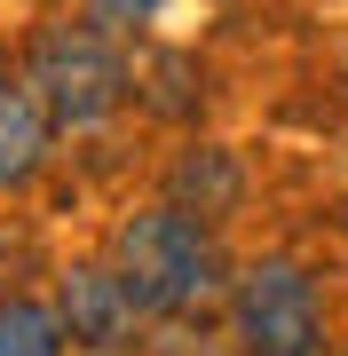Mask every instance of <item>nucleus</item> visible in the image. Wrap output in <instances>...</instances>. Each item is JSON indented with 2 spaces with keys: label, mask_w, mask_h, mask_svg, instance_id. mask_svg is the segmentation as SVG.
<instances>
[{
  "label": "nucleus",
  "mask_w": 348,
  "mask_h": 356,
  "mask_svg": "<svg viewBox=\"0 0 348 356\" xmlns=\"http://www.w3.org/2000/svg\"><path fill=\"white\" fill-rule=\"evenodd\" d=\"M103 254L119 261V277L135 285L142 317L158 332H190V325H222V301H230V245H222L214 222L182 214V206L151 198V206H127L111 222Z\"/></svg>",
  "instance_id": "obj_1"
},
{
  "label": "nucleus",
  "mask_w": 348,
  "mask_h": 356,
  "mask_svg": "<svg viewBox=\"0 0 348 356\" xmlns=\"http://www.w3.org/2000/svg\"><path fill=\"white\" fill-rule=\"evenodd\" d=\"M16 64L32 72V88L48 95V111H56L64 135H95V127H111V119L135 103L127 40H111L103 24H88L79 8L72 16H40Z\"/></svg>",
  "instance_id": "obj_2"
},
{
  "label": "nucleus",
  "mask_w": 348,
  "mask_h": 356,
  "mask_svg": "<svg viewBox=\"0 0 348 356\" xmlns=\"http://www.w3.org/2000/svg\"><path fill=\"white\" fill-rule=\"evenodd\" d=\"M222 348L230 356H333L324 285L301 254H254L238 261L222 301Z\"/></svg>",
  "instance_id": "obj_3"
},
{
  "label": "nucleus",
  "mask_w": 348,
  "mask_h": 356,
  "mask_svg": "<svg viewBox=\"0 0 348 356\" xmlns=\"http://www.w3.org/2000/svg\"><path fill=\"white\" fill-rule=\"evenodd\" d=\"M48 301H56V317H64V332H72L79 356H95V348H142V325H151V317H142L135 285L119 277L111 254L56 261L48 269Z\"/></svg>",
  "instance_id": "obj_4"
},
{
  "label": "nucleus",
  "mask_w": 348,
  "mask_h": 356,
  "mask_svg": "<svg viewBox=\"0 0 348 356\" xmlns=\"http://www.w3.org/2000/svg\"><path fill=\"white\" fill-rule=\"evenodd\" d=\"M158 198L182 206V214L230 229L245 214V198H254V175H245V159L230 151V143H182V151L158 166Z\"/></svg>",
  "instance_id": "obj_5"
},
{
  "label": "nucleus",
  "mask_w": 348,
  "mask_h": 356,
  "mask_svg": "<svg viewBox=\"0 0 348 356\" xmlns=\"http://www.w3.org/2000/svg\"><path fill=\"white\" fill-rule=\"evenodd\" d=\"M56 135H64V127H56L48 95L32 88V72L24 64H0V198L32 191V182L48 175Z\"/></svg>",
  "instance_id": "obj_6"
},
{
  "label": "nucleus",
  "mask_w": 348,
  "mask_h": 356,
  "mask_svg": "<svg viewBox=\"0 0 348 356\" xmlns=\"http://www.w3.org/2000/svg\"><path fill=\"white\" fill-rule=\"evenodd\" d=\"M135 103L151 119H174V127H190L198 111H206V72H198V56L182 48H158L135 64Z\"/></svg>",
  "instance_id": "obj_7"
},
{
  "label": "nucleus",
  "mask_w": 348,
  "mask_h": 356,
  "mask_svg": "<svg viewBox=\"0 0 348 356\" xmlns=\"http://www.w3.org/2000/svg\"><path fill=\"white\" fill-rule=\"evenodd\" d=\"M0 356H72V332L48 293H0Z\"/></svg>",
  "instance_id": "obj_8"
},
{
  "label": "nucleus",
  "mask_w": 348,
  "mask_h": 356,
  "mask_svg": "<svg viewBox=\"0 0 348 356\" xmlns=\"http://www.w3.org/2000/svg\"><path fill=\"white\" fill-rule=\"evenodd\" d=\"M167 8H174V0H79V16H88V24H103L111 40H135V32H151Z\"/></svg>",
  "instance_id": "obj_9"
},
{
  "label": "nucleus",
  "mask_w": 348,
  "mask_h": 356,
  "mask_svg": "<svg viewBox=\"0 0 348 356\" xmlns=\"http://www.w3.org/2000/svg\"><path fill=\"white\" fill-rule=\"evenodd\" d=\"M95 356H151V348H95Z\"/></svg>",
  "instance_id": "obj_10"
}]
</instances>
